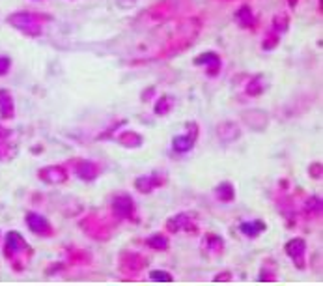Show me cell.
Here are the masks:
<instances>
[{
    "mask_svg": "<svg viewBox=\"0 0 323 286\" xmlns=\"http://www.w3.org/2000/svg\"><path fill=\"white\" fill-rule=\"evenodd\" d=\"M10 70V60L8 58H0V75H4V73Z\"/></svg>",
    "mask_w": 323,
    "mask_h": 286,
    "instance_id": "9c48e42d",
    "label": "cell"
},
{
    "mask_svg": "<svg viewBox=\"0 0 323 286\" xmlns=\"http://www.w3.org/2000/svg\"><path fill=\"white\" fill-rule=\"evenodd\" d=\"M26 223H28V227L32 228L34 232H39V234H43V232H47L49 230V223L41 217V215H28Z\"/></svg>",
    "mask_w": 323,
    "mask_h": 286,
    "instance_id": "7a4b0ae2",
    "label": "cell"
},
{
    "mask_svg": "<svg viewBox=\"0 0 323 286\" xmlns=\"http://www.w3.org/2000/svg\"><path fill=\"white\" fill-rule=\"evenodd\" d=\"M152 279H153V281H163V283H167L172 277L168 273H165V271H153V273H152Z\"/></svg>",
    "mask_w": 323,
    "mask_h": 286,
    "instance_id": "ba28073f",
    "label": "cell"
},
{
    "mask_svg": "<svg viewBox=\"0 0 323 286\" xmlns=\"http://www.w3.org/2000/svg\"><path fill=\"white\" fill-rule=\"evenodd\" d=\"M286 250H288V254H291L293 258H299V254L305 250V241H303V239H293V241L288 243Z\"/></svg>",
    "mask_w": 323,
    "mask_h": 286,
    "instance_id": "3957f363",
    "label": "cell"
},
{
    "mask_svg": "<svg viewBox=\"0 0 323 286\" xmlns=\"http://www.w3.org/2000/svg\"><path fill=\"white\" fill-rule=\"evenodd\" d=\"M10 23H12L13 26H17V28H21V30L26 32V34H37L36 21H34V17L28 15V13H17V15H12V17H10Z\"/></svg>",
    "mask_w": 323,
    "mask_h": 286,
    "instance_id": "6da1fadb",
    "label": "cell"
},
{
    "mask_svg": "<svg viewBox=\"0 0 323 286\" xmlns=\"http://www.w3.org/2000/svg\"><path fill=\"white\" fill-rule=\"evenodd\" d=\"M0 108H2V116L4 118L12 116V99H10V95L6 94V92L0 94Z\"/></svg>",
    "mask_w": 323,
    "mask_h": 286,
    "instance_id": "5b68a950",
    "label": "cell"
},
{
    "mask_svg": "<svg viewBox=\"0 0 323 286\" xmlns=\"http://www.w3.org/2000/svg\"><path fill=\"white\" fill-rule=\"evenodd\" d=\"M23 245H24V241H23V238H21L19 234H15V232L8 234V252H13V250L23 249Z\"/></svg>",
    "mask_w": 323,
    "mask_h": 286,
    "instance_id": "277c9868",
    "label": "cell"
},
{
    "mask_svg": "<svg viewBox=\"0 0 323 286\" xmlns=\"http://www.w3.org/2000/svg\"><path fill=\"white\" fill-rule=\"evenodd\" d=\"M191 146H192L191 137H176V139H174V148H176L178 152H185V150H189Z\"/></svg>",
    "mask_w": 323,
    "mask_h": 286,
    "instance_id": "8992f818",
    "label": "cell"
},
{
    "mask_svg": "<svg viewBox=\"0 0 323 286\" xmlns=\"http://www.w3.org/2000/svg\"><path fill=\"white\" fill-rule=\"evenodd\" d=\"M263 225L262 223H252V225H249V223H245V225H241V230H243V234H249V236H256L258 232H262Z\"/></svg>",
    "mask_w": 323,
    "mask_h": 286,
    "instance_id": "52a82bcc",
    "label": "cell"
}]
</instances>
